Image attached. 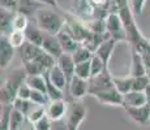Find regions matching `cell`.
Returning <instances> with one entry per match:
<instances>
[{
  "instance_id": "2",
  "label": "cell",
  "mask_w": 150,
  "mask_h": 130,
  "mask_svg": "<svg viewBox=\"0 0 150 130\" xmlns=\"http://www.w3.org/2000/svg\"><path fill=\"white\" fill-rule=\"evenodd\" d=\"M57 11L59 9H55L51 7H43L42 9L37 12L33 21L45 33L57 35L65 26V16Z\"/></svg>"
},
{
  "instance_id": "40",
  "label": "cell",
  "mask_w": 150,
  "mask_h": 130,
  "mask_svg": "<svg viewBox=\"0 0 150 130\" xmlns=\"http://www.w3.org/2000/svg\"><path fill=\"white\" fill-rule=\"evenodd\" d=\"M30 94H31V87L28 85V82L25 81L18 89L17 92V98H21V99H30Z\"/></svg>"
},
{
  "instance_id": "18",
  "label": "cell",
  "mask_w": 150,
  "mask_h": 130,
  "mask_svg": "<svg viewBox=\"0 0 150 130\" xmlns=\"http://www.w3.org/2000/svg\"><path fill=\"white\" fill-rule=\"evenodd\" d=\"M47 78L51 81V82L54 83L56 87H59L60 90L63 91H67L68 90V81H67V77H65V74L63 73V70L59 68V65H54L52 68L50 69V70L47 72V73H45Z\"/></svg>"
},
{
  "instance_id": "5",
  "label": "cell",
  "mask_w": 150,
  "mask_h": 130,
  "mask_svg": "<svg viewBox=\"0 0 150 130\" xmlns=\"http://www.w3.org/2000/svg\"><path fill=\"white\" fill-rule=\"evenodd\" d=\"M98 8L91 3V0H73L72 1L71 13L79 17L81 21L89 22L97 18Z\"/></svg>"
},
{
  "instance_id": "14",
  "label": "cell",
  "mask_w": 150,
  "mask_h": 130,
  "mask_svg": "<svg viewBox=\"0 0 150 130\" xmlns=\"http://www.w3.org/2000/svg\"><path fill=\"white\" fill-rule=\"evenodd\" d=\"M57 39H59L60 44H62V48H63V51H64V53L72 55L80 47V44H81L79 40L69 33V30L65 27V26L63 27V30L57 34Z\"/></svg>"
},
{
  "instance_id": "3",
  "label": "cell",
  "mask_w": 150,
  "mask_h": 130,
  "mask_svg": "<svg viewBox=\"0 0 150 130\" xmlns=\"http://www.w3.org/2000/svg\"><path fill=\"white\" fill-rule=\"evenodd\" d=\"M119 16L123 21L124 29H125L127 42L129 43L131 47H136L145 37L142 35V33L140 31V29H138V26L136 24V18H134L136 16H134L133 12H132V8L129 7V5L125 8H123V9L119 12Z\"/></svg>"
},
{
  "instance_id": "28",
  "label": "cell",
  "mask_w": 150,
  "mask_h": 130,
  "mask_svg": "<svg viewBox=\"0 0 150 130\" xmlns=\"http://www.w3.org/2000/svg\"><path fill=\"white\" fill-rule=\"evenodd\" d=\"M13 108L17 109V111H20L22 115H25L28 118L29 113L31 112V109L34 108V105H35V103H33L30 99H21V98H17L16 100L13 102Z\"/></svg>"
},
{
  "instance_id": "19",
  "label": "cell",
  "mask_w": 150,
  "mask_h": 130,
  "mask_svg": "<svg viewBox=\"0 0 150 130\" xmlns=\"http://www.w3.org/2000/svg\"><path fill=\"white\" fill-rule=\"evenodd\" d=\"M116 43L117 42L115 39L108 38V39L103 40V42L100 43L99 47L97 48V51L94 52L97 56H99L100 59H102V61L106 64V66H108V63H110V60H111V57H112V53H114L115 47H116Z\"/></svg>"
},
{
  "instance_id": "20",
  "label": "cell",
  "mask_w": 150,
  "mask_h": 130,
  "mask_svg": "<svg viewBox=\"0 0 150 130\" xmlns=\"http://www.w3.org/2000/svg\"><path fill=\"white\" fill-rule=\"evenodd\" d=\"M16 12L5 8H0V30L1 35L8 37L13 31V20Z\"/></svg>"
},
{
  "instance_id": "24",
  "label": "cell",
  "mask_w": 150,
  "mask_h": 130,
  "mask_svg": "<svg viewBox=\"0 0 150 130\" xmlns=\"http://www.w3.org/2000/svg\"><path fill=\"white\" fill-rule=\"evenodd\" d=\"M132 81H133V78L129 74L124 77H114V85L120 94L125 95L129 91H132Z\"/></svg>"
},
{
  "instance_id": "36",
  "label": "cell",
  "mask_w": 150,
  "mask_h": 130,
  "mask_svg": "<svg viewBox=\"0 0 150 130\" xmlns=\"http://www.w3.org/2000/svg\"><path fill=\"white\" fill-rule=\"evenodd\" d=\"M90 66H91V77L98 76V74H100L103 70H106V69L108 68V66H106V64L102 61V59H100L99 56H97L96 53H94V56L91 57V60H90Z\"/></svg>"
},
{
  "instance_id": "6",
  "label": "cell",
  "mask_w": 150,
  "mask_h": 130,
  "mask_svg": "<svg viewBox=\"0 0 150 130\" xmlns=\"http://www.w3.org/2000/svg\"><path fill=\"white\" fill-rule=\"evenodd\" d=\"M112 87H115L114 76L110 73L108 68L106 70H103L100 74L91 77L89 79V95H91V96H94L98 92L106 91Z\"/></svg>"
},
{
  "instance_id": "33",
  "label": "cell",
  "mask_w": 150,
  "mask_h": 130,
  "mask_svg": "<svg viewBox=\"0 0 150 130\" xmlns=\"http://www.w3.org/2000/svg\"><path fill=\"white\" fill-rule=\"evenodd\" d=\"M30 21L31 20L29 18L26 14L16 12V14H14V20H13V30L25 31L26 27L29 26V24H30Z\"/></svg>"
},
{
  "instance_id": "11",
  "label": "cell",
  "mask_w": 150,
  "mask_h": 130,
  "mask_svg": "<svg viewBox=\"0 0 150 130\" xmlns=\"http://www.w3.org/2000/svg\"><path fill=\"white\" fill-rule=\"evenodd\" d=\"M94 98H96L99 103L106 104V105L123 107V104H124V95L120 94V92L116 90V87H112L106 91L98 92V94L94 95Z\"/></svg>"
},
{
  "instance_id": "26",
  "label": "cell",
  "mask_w": 150,
  "mask_h": 130,
  "mask_svg": "<svg viewBox=\"0 0 150 130\" xmlns=\"http://www.w3.org/2000/svg\"><path fill=\"white\" fill-rule=\"evenodd\" d=\"M26 122H28L26 116L13 108L12 115H11V130H22Z\"/></svg>"
},
{
  "instance_id": "7",
  "label": "cell",
  "mask_w": 150,
  "mask_h": 130,
  "mask_svg": "<svg viewBox=\"0 0 150 130\" xmlns=\"http://www.w3.org/2000/svg\"><path fill=\"white\" fill-rule=\"evenodd\" d=\"M106 30L110 38L116 42H127V33L119 13H110L106 17Z\"/></svg>"
},
{
  "instance_id": "30",
  "label": "cell",
  "mask_w": 150,
  "mask_h": 130,
  "mask_svg": "<svg viewBox=\"0 0 150 130\" xmlns=\"http://www.w3.org/2000/svg\"><path fill=\"white\" fill-rule=\"evenodd\" d=\"M13 105H1V116H0V130H11V115Z\"/></svg>"
},
{
  "instance_id": "42",
  "label": "cell",
  "mask_w": 150,
  "mask_h": 130,
  "mask_svg": "<svg viewBox=\"0 0 150 130\" xmlns=\"http://www.w3.org/2000/svg\"><path fill=\"white\" fill-rule=\"evenodd\" d=\"M51 122H52V121L46 116V117H43L41 121H38V122L34 124V126H35V130H50Z\"/></svg>"
},
{
  "instance_id": "46",
  "label": "cell",
  "mask_w": 150,
  "mask_h": 130,
  "mask_svg": "<svg viewBox=\"0 0 150 130\" xmlns=\"http://www.w3.org/2000/svg\"><path fill=\"white\" fill-rule=\"evenodd\" d=\"M22 130H35V126H34V124H31L30 121H28V122L25 124V126H24Z\"/></svg>"
},
{
  "instance_id": "41",
  "label": "cell",
  "mask_w": 150,
  "mask_h": 130,
  "mask_svg": "<svg viewBox=\"0 0 150 130\" xmlns=\"http://www.w3.org/2000/svg\"><path fill=\"white\" fill-rule=\"evenodd\" d=\"M18 3H20V0H0V7L5 8V9L13 11V12H17Z\"/></svg>"
},
{
  "instance_id": "48",
  "label": "cell",
  "mask_w": 150,
  "mask_h": 130,
  "mask_svg": "<svg viewBox=\"0 0 150 130\" xmlns=\"http://www.w3.org/2000/svg\"><path fill=\"white\" fill-rule=\"evenodd\" d=\"M146 76H148V78H149V81H150V69L148 70V74H146Z\"/></svg>"
},
{
  "instance_id": "35",
  "label": "cell",
  "mask_w": 150,
  "mask_h": 130,
  "mask_svg": "<svg viewBox=\"0 0 150 130\" xmlns=\"http://www.w3.org/2000/svg\"><path fill=\"white\" fill-rule=\"evenodd\" d=\"M46 105H39V104H35L34 108L31 109V112L28 116V121H30L31 124H35L38 121H41L43 117H46Z\"/></svg>"
},
{
  "instance_id": "31",
  "label": "cell",
  "mask_w": 150,
  "mask_h": 130,
  "mask_svg": "<svg viewBox=\"0 0 150 130\" xmlns=\"http://www.w3.org/2000/svg\"><path fill=\"white\" fill-rule=\"evenodd\" d=\"M8 39H9L11 44L13 46L16 50H20V48L24 46V43L26 42V37H25V31L21 30H13L12 33L8 35Z\"/></svg>"
},
{
  "instance_id": "8",
  "label": "cell",
  "mask_w": 150,
  "mask_h": 130,
  "mask_svg": "<svg viewBox=\"0 0 150 130\" xmlns=\"http://www.w3.org/2000/svg\"><path fill=\"white\" fill-rule=\"evenodd\" d=\"M86 95H89V81L74 76L69 83L68 90L65 91V100L67 102L82 100Z\"/></svg>"
},
{
  "instance_id": "15",
  "label": "cell",
  "mask_w": 150,
  "mask_h": 130,
  "mask_svg": "<svg viewBox=\"0 0 150 130\" xmlns=\"http://www.w3.org/2000/svg\"><path fill=\"white\" fill-rule=\"evenodd\" d=\"M56 64L59 65V68L63 70V73L65 74L68 81V86L71 83V81L73 79V77L76 76V63L73 60V56L71 53H63L59 59L56 60Z\"/></svg>"
},
{
  "instance_id": "1",
  "label": "cell",
  "mask_w": 150,
  "mask_h": 130,
  "mask_svg": "<svg viewBox=\"0 0 150 130\" xmlns=\"http://www.w3.org/2000/svg\"><path fill=\"white\" fill-rule=\"evenodd\" d=\"M28 73L24 66L14 68L11 73H8L5 81L0 87V103L1 105H12L17 99V92L22 83L26 81Z\"/></svg>"
},
{
  "instance_id": "37",
  "label": "cell",
  "mask_w": 150,
  "mask_h": 130,
  "mask_svg": "<svg viewBox=\"0 0 150 130\" xmlns=\"http://www.w3.org/2000/svg\"><path fill=\"white\" fill-rule=\"evenodd\" d=\"M132 90L134 91H145L150 85V81L148 76H141V77H132Z\"/></svg>"
},
{
  "instance_id": "25",
  "label": "cell",
  "mask_w": 150,
  "mask_h": 130,
  "mask_svg": "<svg viewBox=\"0 0 150 130\" xmlns=\"http://www.w3.org/2000/svg\"><path fill=\"white\" fill-rule=\"evenodd\" d=\"M26 82L33 90H38L47 94V83H46L45 74L43 76H28Z\"/></svg>"
},
{
  "instance_id": "43",
  "label": "cell",
  "mask_w": 150,
  "mask_h": 130,
  "mask_svg": "<svg viewBox=\"0 0 150 130\" xmlns=\"http://www.w3.org/2000/svg\"><path fill=\"white\" fill-rule=\"evenodd\" d=\"M50 130H68V125H67L65 118H62V120H57V121H52V122H51Z\"/></svg>"
},
{
  "instance_id": "47",
  "label": "cell",
  "mask_w": 150,
  "mask_h": 130,
  "mask_svg": "<svg viewBox=\"0 0 150 130\" xmlns=\"http://www.w3.org/2000/svg\"><path fill=\"white\" fill-rule=\"evenodd\" d=\"M145 94H146V96H148V103L150 104V85L148 86V89L145 90Z\"/></svg>"
},
{
  "instance_id": "21",
  "label": "cell",
  "mask_w": 150,
  "mask_h": 130,
  "mask_svg": "<svg viewBox=\"0 0 150 130\" xmlns=\"http://www.w3.org/2000/svg\"><path fill=\"white\" fill-rule=\"evenodd\" d=\"M25 37H26L28 42L42 47L43 39H45V31H43L34 21H30V24H29L26 30H25Z\"/></svg>"
},
{
  "instance_id": "29",
  "label": "cell",
  "mask_w": 150,
  "mask_h": 130,
  "mask_svg": "<svg viewBox=\"0 0 150 130\" xmlns=\"http://www.w3.org/2000/svg\"><path fill=\"white\" fill-rule=\"evenodd\" d=\"M45 77H46V83H47V96H48V99H50V102L51 100H62V99L65 100V92L63 90H60L59 87H56V86L48 79L46 74H45Z\"/></svg>"
},
{
  "instance_id": "39",
  "label": "cell",
  "mask_w": 150,
  "mask_h": 130,
  "mask_svg": "<svg viewBox=\"0 0 150 130\" xmlns=\"http://www.w3.org/2000/svg\"><path fill=\"white\" fill-rule=\"evenodd\" d=\"M146 0H131V8L134 16H141L144 13Z\"/></svg>"
},
{
  "instance_id": "9",
  "label": "cell",
  "mask_w": 150,
  "mask_h": 130,
  "mask_svg": "<svg viewBox=\"0 0 150 130\" xmlns=\"http://www.w3.org/2000/svg\"><path fill=\"white\" fill-rule=\"evenodd\" d=\"M124 111L137 125L145 126L150 124V104H145L141 107H124Z\"/></svg>"
},
{
  "instance_id": "32",
  "label": "cell",
  "mask_w": 150,
  "mask_h": 130,
  "mask_svg": "<svg viewBox=\"0 0 150 130\" xmlns=\"http://www.w3.org/2000/svg\"><path fill=\"white\" fill-rule=\"evenodd\" d=\"M22 66L25 68L28 76H43L45 73H47L46 69L43 68L38 61H35V60L29 61V63H26V64H22Z\"/></svg>"
},
{
  "instance_id": "44",
  "label": "cell",
  "mask_w": 150,
  "mask_h": 130,
  "mask_svg": "<svg viewBox=\"0 0 150 130\" xmlns=\"http://www.w3.org/2000/svg\"><path fill=\"white\" fill-rule=\"evenodd\" d=\"M37 1L42 3L43 5H46V7H51V8H55V9H59V3H57V0H37Z\"/></svg>"
},
{
  "instance_id": "16",
  "label": "cell",
  "mask_w": 150,
  "mask_h": 130,
  "mask_svg": "<svg viewBox=\"0 0 150 130\" xmlns=\"http://www.w3.org/2000/svg\"><path fill=\"white\" fill-rule=\"evenodd\" d=\"M131 59H132V64H131V70H129V76L131 77L146 76L148 74V68H146L141 55L133 48H131Z\"/></svg>"
},
{
  "instance_id": "12",
  "label": "cell",
  "mask_w": 150,
  "mask_h": 130,
  "mask_svg": "<svg viewBox=\"0 0 150 130\" xmlns=\"http://www.w3.org/2000/svg\"><path fill=\"white\" fill-rule=\"evenodd\" d=\"M68 111V102L64 99L62 100H51L46 105V115L51 121H57L65 118Z\"/></svg>"
},
{
  "instance_id": "45",
  "label": "cell",
  "mask_w": 150,
  "mask_h": 130,
  "mask_svg": "<svg viewBox=\"0 0 150 130\" xmlns=\"http://www.w3.org/2000/svg\"><path fill=\"white\" fill-rule=\"evenodd\" d=\"M91 3H93L97 8H106V9H108L107 8L108 0H91Z\"/></svg>"
},
{
  "instance_id": "17",
  "label": "cell",
  "mask_w": 150,
  "mask_h": 130,
  "mask_svg": "<svg viewBox=\"0 0 150 130\" xmlns=\"http://www.w3.org/2000/svg\"><path fill=\"white\" fill-rule=\"evenodd\" d=\"M18 52H20V57H21L22 64H26V63H29V61L35 60L37 57L43 52V48L26 40V42L24 43V46L18 50Z\"/></svg>"
},
{
  "instance_id": "10",
  "label": "cell",
  "mask_w": 150,
  "mask_h": 130,
  "mask_svg": "<svg viewBox=\"0 0 150 130\" xmlns=\"http://www.w3.org/2000/svg\"><path fill=\"white\" fill-rule=\"evenodd\" d=\"M14 55H16V48L11 44L8 37L1 35L0 37V66H1V70H5L11 65Z\"/></svg>"
},
{
  "instance_id": "22",
  "label": "cell",
  "mask_w": 150,
  "mask_h": 130,
  "mask_svg": "<svg viewBox=\"0 0 150 130\" xmlns=\"http://www.w3.org/2000/svg\"><path fill=\"white\" fill-rule=\"evenodd\" d=\"M148 103V96H146L145 91H129L128 94L124 95V107H141L145 105Z\"/></svg>"
},
{
  "instance_id": "13",
  "label": "cell",
  "mask_w": 150,
  "mask_h": 130,
  "mask_svg": "<svg viewBox=\"0 0 150 130\" xmlns=\"http://www.w3.org/2000/svg\"><path fill=\"white\" fill-rule=\"evenodd\" d=\"M42 48H43V51L50 53L51 56H54L56 60L64 53V51H63V48H62V44H60L59 39H57V35H54V34L45 33V39H43Z\"/></svg>"
},
{
  "instance_id": "27",
  "label": "cell",
  "mask_w": 150,
  "mask_h": 130,
  "mask_svg": "<svg viewBox=\"0 0 150 130\" xmlns=\"http://www.w3.org/2000/svg\"><path fill=\"white\" fill-rule=\"evenodd\" d=\"M72 56H73L74 63L79 64V63H83V61H88V60H91V57L94 56V52L90 51L83 44H80V47L72 53Z\"/></svg>"
},
{
  "instance_id": "34",
  "label": "cell",
  "mask_w": 150,
  "mask_h": 130,
  "mask_svg": "<svg viewBox=\"0 0 150 130\" xmlns=\"http://www.w3.org/2000/svg\"><path fill=\"white\" fill-rule=\"evenodd\" d=\"M76 76L82 78V79H90L91 78V66H90V60L83 63L76 64Z\"/></svg>"
},
{
  "instance_id": "4",
  "label": "cell",
  "mask_w": 150,
  "mask_h": 130,
  "mask_svg": "<svg viewBox=\"0 0 150 130\" xmlns=\"http://www.w3.org/2000/svg\"><path fill=\"white\" fill-rule=\"evenodd\" d=\"M86 115H88V108L81 100L68 102V111L65 115L68 130H79L80 125L85 121Z\"/></svg>"
},
{
  "instance_id": "38",
  "label": "cell",
  "mask_w": 150,
  "mask_h": 130,
  "mask_svg": "<svg viewBox=\"0 0 150 130\" xmlns=\"http://www.w3.org/2000/svg\"><path fill=\"white\" fill-rule=\"evenodd\" d=\"M30 100L35 104H39V105H47L50 103V99H48L47 94L38 90H33L31 89V94H30Z\"/></svg>"
},
{
  "instance_id": "23",
  "label": "cell",
  "mask_w": 150,
  "mask_h": 130,
  "mask_svg": "<svg viewBox=\"0 0 150 130\" xmlns=\"http://www.w3.org/2000/svg\"><path fill=\"white\" fill-rule=\"evenodd\" d=\"M43 7H46V5H43L42 3L37 1V0H20L17 12L26 14L29 18H31V17H35L37 12L42 9Z\"/></svg>"
}]
</instances>
